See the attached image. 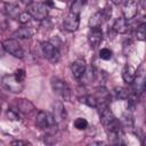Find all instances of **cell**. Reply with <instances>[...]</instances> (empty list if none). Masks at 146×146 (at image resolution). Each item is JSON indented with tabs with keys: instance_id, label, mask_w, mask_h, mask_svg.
Instances as JSON below:
<instances>
[{
	"instance_id": "6da1fadb",
	"label": "cell",
	"mask_w": 146,
	"mask_h": 146,
	"mask_svg": "<svg viewBox=\"0 0 146 146\" xmlns=\"http://www.w3.org/2000/svg\"><path fill=\"white\" fill-rule=\"evenodd\" d=\"M50 83H51V88H52L54 92L57 96H59L64 102L71 100V89L64 80H62L59 78H52Z\"/></svg>"
},
{
	"instance_id": "7a4b0ae2",
	"label": "cell",
	"mask_w": 146,
	"mask_h": 146,
	"mask_svg": "<svg viewBox=\"0 0 146 146\" xmlns=\"http://www.w3.org/2000/svg\"><path fill=\"white\" fill-rule=\"evenodd\" d=\"M26 11L31 15L32 18L40 22L48 17V7L46 6V3L42 2L32 1L29 6H26Z\"/></svg>"
},
{
	"instance_id": "3957f363",
	"label": "cell",
	"mask_w": 146,
	"mask_h": 146,
	"mask_svg": "<svg viewBox=\"0 0 146 146\" xmlns=\"http://www.w3.org/2000/svg\"><path fill=\"white\" fill-rule=\"evenodd\" d=\"M1 83L5 87L6 90L14 92V94H19L23 88H24V83L23 81L18 80L14 74H6L1 78Z\"/></svg>"
},
{
	"instance_id": "277c9868",
	"label": "cell",
	"mask_w": 146,
	"mask_h": 146,
	"mask_svg": "<svg viewBox=\"0 0 146 146\" xmlns=\"http://www.w3.org/2000/svg\"><path fill=\"white\" fill-rule=\"evenodd\" d=\"M40 49H41V52L44 56V58L48 59L49 62H51V63L55 64V63H57L59 60V57H60L59 50L51 42H49V41H42L40 43Z\"/></svg>"
},
{
	"instance_id": "5b68a950",
	"label": "cell",
	"mask_w": 146,
	"mask_h": 146,
	"mask_svg": "<svg viewBox=\"0 0 146 146\" xmlns=\"http://www.w3.org/2000/svg\"><path fill=\"white\" fill-rule=\"evenodd\" d=\"M3 48H5V51L10 54L11 56L16 57V58H23L25 52H24V49L23 47L21 46V43L15 39V38H10V39H6L3 42Z\"/></svg>"
},
{
	"instance_id": "8992f818",
	"label": "cell",
	"mask_w": 146,
	"mask_h": 146,
	"mask_svg": "<svg viewBox=\"0 0 146 146\" xmlns=\"http://www.w3.org/2000/svg\"><path fill=\"white\" fill-rule=\"evenodd\" d=\"M52 117L57 127H63L67 121V113L62 102H55L52 104Z\"/></svg>"
},
{
	"instance_id": "52a82bcc",
	"label": "cell",
	"mask_w": 146,
	"mask_h": 146,
	"mask_svg": "<svg viewBox=\"0 0 146 146\" xmlns=\"http://www.w3.org/2000/svg\"><path fill=\"white\" fill-rule=\"evenodd\" d=\"M130 84L132 86V92L135 95L139 96L144 92V90H145V73H144L143 65L140 66L139 70L136 71V76Z\"/></svg>"
},
{
	"instance_id": "ba28073f",
	"label": "cell",
	"mask_w": 146,
	"mask_h": 146,
	"mask_svg": "<svg viewBox=\"0 0 146 146\" xmlns=\"http://www.w3.org/2000/svg\"><path fill=\"white\" fill-rule=\"evenodd\" d=\"M35 124L40 128V129H48L52 125H55V120L52 117L51 114H49L48 112L44 111H39L35 117Z\"/></svg>"
},
{
	"instance_id": "9c48e42d",
	"label": "cell",
	"mask_w": 146,
	"mask_h": 146,
	"mask_svg": "<svg viewBox=\"0 0 146 146\" xmlns=\"http://www.w3.org/2000/svg\"><path fill=\"white\" fill-rule=\"evenodd\" d=\"M80 25V15L79 14H74V13H68L64 21H63V26L66 31L68 32H74L78 30Z\"/></svg>"
},
{
	"instance_id": "30bf717a",
	"label": "cell",
	"mask_w": 146,
	"mask_h": 146,
	"mask_svg": "<svg viewBox=\"0 0 146 146\" xmlns=\"http://www.w3.org/2000/svg\"><path fill=\"white\" fill-rule=\"evenodd\" d=\"M123 17L127 21L133 19L138 14V3L135 0H125L123 2Z\"/></svg>"
},
{
	"instance_id": "8fae6325",
	"label": "cell",
	"mask_w": 146,
	"mask_h": 146,
	"mask_svg": "<svg viewBox=\"0 0 146 146\" xmlns=\"http://www.w3.org/2000/svg\"><path fill=\"white\" fill-rule=\"evenodd\" d=\"M86 68H87V63H86V60L83 58H78V59H75L71 64L72 75L76 80H81L83 78V74L86 72Z\"/></svg>"
},
{
	"instance_id": "7c38bea8",
	"label": "cell",
	"mask_w": 146,
	"mask_h": 146,
	"mask_svg": "<svg viewBox=\"0 0 146 146\" xmlns=\"http://www.w3.org/2000/svg\"><path fill=\"white\" fill-rule=\"evenodd\" d=\"M16 105H17L18 112H21V113H23L25 115H29V114L33 113L34 110H35L33 103L31 100L26 99V98H19V99H17Z\"/></svg>"
},
{
	"instance_id": "4fadbf2b",
	"label": "cell",
	"mask_w": 146,
	"mask_h": 146,
	"mask_svg": "<svg viewBox=\"0 0 146 146\" xmlns=\"http://www.w3.org/2000/svg\"><path fill=\"white\" fill-rule=\"evenodd\" d=\"M88 41L91 48H96L103 41V31L100 29H90L89 35H88Z\"/></svg>"
},
{
	"instance_id": "5bb4252c",
	"label": "cell",
	"mask_w": 146,
	"mask_h": 146,
	"mask_svg": "<svg viewBox=\"0 0 146 146\" xmlns=\"http://www.w3.org/2000/svg\"><path fill=\"white\" fill-rule=\"evenodd\" d=\"M113 30L116 32V33H120V34H124L128 32L129 30V22L123 17V16H120L117 17L114 23H113Z\"/></svg>"
},
{
	"instance_id": "9a60e30c",
	"label": "cell",
	"mask_w": 146,
	"mask_h": 146,
	"mask_svg": "<svg viewBox=\"0 0 146 146\" xmlns=\"http://www.w3.org/2000/svg\"><path fill=\"white\" fill-rule=\"evenodd\" d=\"M35 33V30L32 26H21L18 27L14 33L13 36L18 38V39H30L31 36H33V34Z\"/></svg>"
},
{
	"instance_id": "2e32d148",
	"label": "cell",
	"mask_w": 146,
	"mask_h": 146,
	"mask_svg": "<svg viewBox=\"0 0 146 146\" xmlns=\"http://www.w3.org/2000/svg\"><path fill=\"white\" fill-rule=\"evenodd\" d=\"M99 115H100V122H102V124H103L104 127L108 125L110 123H112V122L116 119V117L114 116L113 112L110 110L108 106H106V107L99 110Z\"/></svg>"
},
{
	"instance_id": "e0dca14e",
	"label": "cell",
	"mask_w": 146,
	"mask_h": 146,
	"mask_svg": "<svg viewBox=\"0 0 146 146\" xmlns=\"http://www.w3.org/2000/svg\"><path fill=\"white\" fill-rule=\"evenodd\" d=\"M135 76H136V68L130 64H125L122 68V79H123V81L130 84L133 81Z\"/></svg>"
},
{
	"instance_id": "ac0fdd59",
	"label": "cell",
	"mask_w": 146,
	"mask_h": 146,
	"mask_svg": "<svg viewBox=\"0 0 146 146\" xmlns=\"http://www.w3.org/2000/svg\"><path fill=\"white\" fill-rule=\"evenodd\" d=\"M104 21H105V18H104L103 13L102 11H97L94 15L90 16L89 26H90V29H100V26L104 23Z\"/></svg>"
},
{
	"instance_id": "d6986e66",
	"label": "cell",
	"mask_w": 146,
	"mask_h": 146,
	"mask_svg": "<svg viewBox=\"0 0 146 146\" xmlns=\"http://www.w3.org/2000/svg\"><path fill=\"white\" fill-rule=\"evenodd\" d=\"M5 13L7 14L8 17H11V18H17L18 15L21 14L19 7L16 3H11V2L5 3Z\"/></svg>"
},
{
	"instance_id": "ffe728a7",
	"label": "cell",
	"mask_w": 146,
	"mask_h": 146,
	"mask_svg": "<svg viewBox=\"0 0 146 146\" xmlns=\"http://www.w3.org/2000/svg\"><path fill=\"white\" fill-rule=\"evenodd\" d=\"M86 2H87V0H71V2H70V11L80 15V11H81V9H82V7L84 6Z\"/></svg>"
},
{
	"instance_id": "44dd1931",
	"label": "cell",
	"mask_w": 146,
	"mask_h": 146,
	"mask_svg": "<svg viewBox=\"0 0 146 146\" xmlns=\"http://www.w3.org/2000/svg\"><path fill=\"white\" fill-rule=\"evenodd\" d=\"M79 99H80L81 103L86 104L87 106L97 107V103H98L97 97H95V96H92V95H83V96H81Z\"/></svg>"
},
{
	"instance_id": "7402d4cb",
	"label": "cell",
	"mask_w": 146,
	"mask_h": 146,
	"mask_svg": "<svg viewBox=\"0 0 146 146\" xmlns=\"http://www.w3.org/2000/svg\"><path fill=\"white\" fill-rule=\"evenodd\" d=\"M113 91H114L115 97L117 99H122V100H125L130 95V91L124 87H115Z\"/></svg>"
},
{
	"instance_id": "603a6c76",
	"label": "cell",
	"mask_w": 146,
	"mask_h": 146,
	"mask_svg": "<svg viewBox=\"0 0 146 146\" xmlns=\"http://www.w3.org/2000/svg\"><path fill=\"white\" fill-rule=\"evenodd\" d=\"M121 122V124H122V127L123 128H127V129H130V130H132V128H133V119H132V116H131V114H124L123 116H122V121H120Z\"/></svg>"
},
{
	"instance_id": "cb8c5ba5",
	"label": "cell",
	"mask_w": 146,
	"mask_h": 146,
	"mask_svg": "<svg viewBox=\"0 0 146 146\" xmlns=\"http://www.w3.org/2000/svg\"><path fill=\"white\" fill-rule=\"evenodd\" d=\"M135 34H136V38L140 41H144L145 40V23L143 22L141 24H139L136 29H135Z\"/></svg>"
},
{
	"instance_id": "d4e9b609",
	"label": "cell",
	"mask_w": 146,
	"mask_h": 146,
	"mask_svg": "<svg viewBox=\"0 0 146 146\" xmlns=\"http://www.w3.org/2000/svg\"><path fill=\"white\" fill-rule=\"evenodd\" d=\"M74 127L78 129V130H84L88 128V121L83 117H78L75 121H74Z\"/></svg>"
},
{
	"instance_id": "484cf974",
	"label": "cell",
	"mask_w": 146,
	"mask_h": 146,
	"mask_svg": "<svg viewBox=\"0 0 146 146\" xmlns=\"http://www.w3.org/2000/svg\"><path fill=\"white\" fill-rule=\"evenodd\" d=\"M32 17H31V15L25 10V11H21V14L18 15V17H17V21L21 23V24H26V23H29L30 22V19H31Z\"/></svg>"
},
{
	"instance_id": "4316f807",
	"label": "cell",
	"mask_w": 146,
	"mask_h": 146,
	"mask_svg": "<svg viewBox=\"0 0 146 146\" xmlns=\"http://www.w3.org/2000/svg\"><path fill=\"white\" fill-rule=\"evenodd\" d=\"M99 57L104 60H108L112 57V50H110L108 48H102L99 51Z\"/></svg>"
},
{
	"instance_id": "83f0119b",
	"label": "cell",
	"mask_w": 146,
	"mask_h": 146,
	"mask_svg": "<svg viewBox=\"0 0 146 146\" xmlns=\"http://www.w3.org/2000/svg\"><path fill=\"white\" fill-rule=\"evenodd\" d=\"M8 27V16L6 13L0 11V29L6 30Z\"/></svg>"
},
{
	"instance_id": "f1b7e54d",
	"label": "cell",
	"mask_w": 146,
	"mask_h": 146,
	"mask_svg": "<svg viewBox=\"0 0 146 146\" xmlns=\"http://www.w3.org/2000/svg\"><path fill=\"white\" fill-rule=\"evenodd\" d=\"M7 116H8V119H9L10 121H17V120H19V116H18L17 112H16L15 110H13V108H8V111H7Z\"/></svg>"
},
{
	"instance_id": "f546056e",
	"label": "cell",
	"mask_w": 146,
	"mask_h": 146,
	"mask_svg": "<svg viewBox=\"0 0 146 146\" xmlns=\"http://www.w3.org/2000/svg\"><path fill=\"white\" fill-rule=\"evenodd\" d=\"M18 80H21V81H24V79H25V71L23 70V68H18V70H16L15 71V74H14Z\"/></svg>"
},
{
	"instance_id": "4dcf8cb0",
	"label": "cell",
	"mask_w": 146,
	"mask_h": 146,
	"mask_svg": "<svg viewBox=\"0 0 146 146\" xmlns=\"http://www.w3.org/2000/svg\"><path fill=\"white\" fill-rule=\"evenodd\" d=\"M102 13H103V15H104L105 21H106V19H108V18L111 17V15H112V8H111V6L105 7V8L102 10Z\"/></svg>"
},
{
	"instance_id": "1f68e13d",
	"label": "cell",
	"mask_w": 146,
	"mask_h": 146,
	"mask_svg": "<svg viewBox=\"0 0 146 146\" xmlns=\"http://www.w3.org/2000/svg\"><path fill=\"white\" fill-rule=\"evenodd\" d=\"M11 145H31V143L26 140H13Z\"/></svg>"
},
{
	"instance_id": "d6a6232c",
	"label": "cell",
	"mask_w": 146,
	"mask_h": 146,
	"mask_svg": "<svg viewBox=\"0 0 146 146\" xmlns=\"http://www.w3.org/2000/svg\"><path fill=\"white\" fill-rule=\"evenodd\" d=\"M5 48H3V44H2V42H0V57H3V55H5Z\"/></svg>"
},
{
	"instance_id": "836d02e7",
	"label": "cell",
	"mask_w": 146,
	"mask_h": 146,
	"mask_svg": "<svg viewBox=\"0 0 146 146\" xmlns=\"http://www.w3.org/2000/svg\"><path fill=\"white\" fill-rule=\"evenodd\" d=\"M111 1H112L114 5H122L125 0H111Z\"/></svg>"
},
{
	"instance_id": "e575fe53",
	"label": "cell",
	"mask_w": 146,
	"mask_h": 146,
	"mask_svg": "<svg viewBox=\"0 0 146 146\" xmlns=\"http://www.w3.org/2000/svg\"><path fill=\"white\" fill-rule=\"evenodd\" d=\"M21 2H23L25 6H29V5L32 2V0H21Z\"/></svg>"
}]
</instances>
